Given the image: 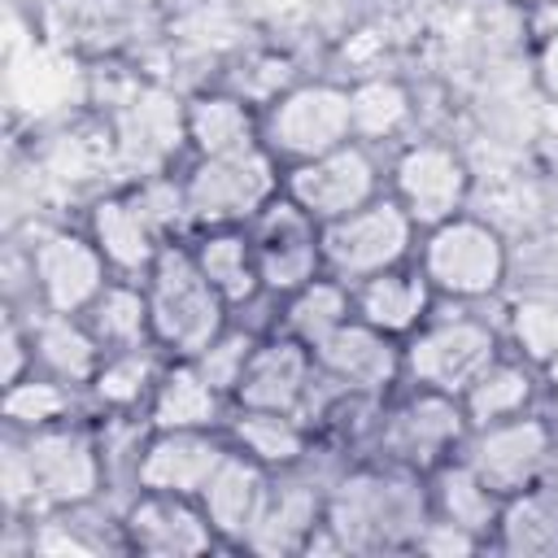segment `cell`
Wrapping results in <instances>:
<instances>
[{
  "label": "cell",
  "instance_id": "6da1fadb",
  "mask_svg": "<svg viewBox=\"0 0 558 558\" xmlns=\"http://www.w3.org/2000/svg\"><path fill=\"white\" fill-rule=\"evenodd\" d=\"M427 519H432L427 475L384 458L340 466L323 510V527L336 536L340 554L410 549Z\"/></svg>",
  "mask_w": 558,
  "mask_h": 558
},
{
  "label": "cell",
  "instance_id": "7a4b0ae2",
  "mask_svg": "<svg viewBox=\"0 0 558 558\" xmlns=\"http://www.w3.org/2000/svg\"><path fill=\"white\" fill-rule=\"evenodd\" d=\"M140 283H144V296H148L153 344L166 357L205 353L231 323V305L201 275L187 240H170Z\"/></svg>",
  "mask_w": 558,
  "mask_h": 558
},
{
  "label": "cell",
  "instance_id": "3957f363",
  "mask_svg": "<svg viewBox=\"0 0 558 558\" xmlns=\"http://www.w3.org/2000/svg\"><path fill=\"white\" fill-rule=\"evenodd\" d=\"M414 262L436 288V296L453 305H484L501 296L510 279L506 235L488 218H475V214H458V218L427 227L418 235Z\"/></svg>",
  "mask_w": 558,
  "mask_h": 558
},
{
  "label": "cell",
  "instance_id": "277c9868",
  "mask_svg": "<svg viewBox=\"0 0 558 558\" xmlns=\"http://www.w3.org/2000/svg\"><path fill=\"white\" fill-rule=\"evenodd\" d=\"M497 353H506L501 323L480 314V305H453V301H440L432 310V318L410 340H401L405 384L436 388L449 397H462L466 384Z\"/></svg>",
  "mask_w": 558,
  "mask_h": 558
},
{
  "label": "cell",
  "instance_id": "5b68a950",
  "mask_svg": "<svg viewBox=\"0 0 558 558\" xmlns=\"http://www.w3.org/2000/svg\"><path fill=\"white\" fill-rule=\"evenodd\" d=\"M466 432H471V423H466L458 397L405 384V392H392L384 401L366 445H371V458H384V462L427 475L462 449Z\"/></svg>",
  "mask_w": 558,
  "mask_h": 558
},
{
  "label": "cell",
  "instance_id": "8992f818",
  "mask_svg": "<svg viewBox=\"0 0 558 558\" xmlns=\"http://www.w3.org/2000/svg\"><path fill=\"white\" fill-rule=\"evenodd\" d=\"M179 179H183L192 231L248 227L283 192V166L262 144L231 157H192L179 170Z\"/></svg>",
  "mask_w": 558,
  "mask_h": 558
},
{
  "label": "cell",
  "instance_id": "52a82bcc",
  "mask_svg": "<svg viewBox=\"0 0 558 558\" xmlns=\"http://www.w3.org/2000/svg\"><path fill=\"white\" fill-rule=\"evenodd\" d=\"M418 235H423L418 222L397 205V196L379 192L362 209H353V214L318 227L323 270L336 275V279H344L353 288V283H362V279H371L379 270H392V266L414 262Z\"/></svg>",
  "mask_w": 558,
  "mask_h": 558
},
{
  "label": "cell",
  "instance_id": "ba28073f",
  "mask_svg": "<svg viewBox=\"0 0 558 558\" xmlns=\"http://www.w3.org/2000/svg\"><path fill=\"white\" fill-rule=\"evenodd\" d=\"M353 140L349 83L296 78L283 96L262 109V148L288 170L296 161L323 157Z\"/></svg>",
  "mask_w": 558,
  "mask_h": 558
},
{
  "label": "cell",
  "instance_id": "9c48e42d",
  "mask_svg": "<svg viewBox=\"0 0 558 558\" xmlns=\"http://www.w3.org/2000/svg\"><path fill=\"white\" fill-rule=\"evenodd\" d=\"M22 440L35 475V514L87 506L109 493V462H105L96 423L65 418L39 432H22Z\"/></svg>",
  "mask_w": 558,
  "mask_h": 558
},
{
  "label": "cell",
  "instance_id": "30bf717a",
  "mask_svg": "<svg viewBox=\"0 0 558 558\" xmlns=\"http://www.w3.org/2000/svg\"><path fill=\"white\" fill-rule=\"evenodd\" d=\"M458 458H466V466L506 501V497L532 488L558 458L554 418H549V410H527L514 418L471 427Z\"/></svg>",
  "mask_w": 558,
  "mask_h": 558
},
{
  "label": "cell",
  "instance_id": "8fae6325",
  "mask_svg": "<svg viewBox=\"0 0 558 558\" xmlns=\"http://www.w3.org/2000/svg\"><path fill=\"white\" fill-rule=\"evenodd\" d=\"M379 192H388V166L362 140H349L323 157L283 170V196H292L318 227L362 209Z\"/></svg>",
  "mask_w": 558,
  "mask_h": 558
},
{
  "label": "cell",
  "instance_id": "7c38bea8",
  "mask_svg": "<svg viewBox=\"0 0 558 558\" xmlns=\"http://www.w3.org/2000/svg\"><path fill=\"white\" fill-rule=\"evenodd\" d=\"M388 196L418 222V231L466 214L471 166L445 140H405L388 161Z\"/></svg>",
  "mask_w": 558,
  "mask_h": 558
},
{
  "label": "cell",
  "instance_id": "4fadbf2b",
  "mask_svg": "<svg viewBox=\"0 0 558 558\" xmlns=\"http://www.w3.org/2000/svg\"><path fill=\"white\" fill-rule=\"evenodd\" d=\"M109 279L113 270L87 231L52 227L26 248V283H31L35 310L83 314L105 292Z\"/></svg>",
  "mask_w": 558,
  "mask_h": 558
},
{
  "label": "cell",
  "instance_id": "5bb4252c",
  "mask_svg": "<svg viewBox=\"0 0 558 558\" xmlns=\"http://www.w3.org/2000/svg\"><path fill=\"white\" fill-rule=\"evenodd\" d=\"M253 248H257V270H262V292L283 301L288 292L305 288L310 279L323 275V244H318V222L292 201L275 196L253 222H248Z\"/></svg>",
  "mask_w": 558,
  "mask_h": 558
},
{
  "label": "cell",
  "instance_id": "9a60e30c",
  "mask_svg": "<svg viewBox=\"0 0 558 558\" xmlns=\"http://www.w3.org/2000/svg\"><path fill=\"white\" fill-rule=\"evenodd\" d=\"M314 362H318V375L344 397L388 401L397 384H405L401 340L375 331L362 318H349L323 344H314Z\"/></svg>",
  "mask_w": 558,
  "mask_h": 558
},
{
  "label": "cell",
  "instance_id": "2e32d148",
  "mask_svg": "<svg viewBox=\"0 0 558 558\" xmlns=\"http://www.w3.org/2000/svg\"><path fill=\"white\" fill-rule=\"evenodd\" d=\"M122 541H126V554H148V558H196V554L222 549L201 501L174 497V493H148V488L126 493Z\"/></svg>",
  "mask_w": 558,
  "mask_h": 558
},
{
  "label": "cell",
  "instance_id": "e0dca14e",
  "mask_svg": "<svg viewBox=\"0 0 558 558\" xmlns=\"http://www.w3.org/2000/svg\"><path fill=\"white\" fill-rule=\"evenodd\" d=\"M227 449L231 440L222 427H153L135 458V488L196 501L218 462L227 458Z\"/></svg>",
  "mask_w": 558,
  "mask_h": 558
},
{
  "label": "cell",
  "instance_id": "ac0fdd59",
  "mask_svg": "<svg viewBox=\"0 0 558 558\" xmlns=\"http://www.w3.org/2000/svg\"><path fill=\"white\" fill-rule=\"evenodd\" d=\"M318 453V445H314ZM314 453L301 462V466H288V471H275V488H270V501H266V514L262 523L253 527L248 536V554H305L310 536L318 532L323 523V510H327V488L336 475H318L314 471Z\"/></svg>",
  "mask_w": 558,
  "mask_h": 558
},
{
  "label": "cell",
  "instance_id": "d6986e66",
  "mask_svg": "<svg viewBox=\"0 0 558 558\" xmlns=\"http://www.w3.org/2000/svg\"><path fill=\"white\" fill-rule=\"evenodd\" d=\"M270 488H275V471L231 445L227 458L218 462V471L209 475V484L196 497L201 510H205V519L214 523L222 549H244L248 545L253 527L266 514Z\"/></svg>",
  "mask_w": 558,
  "mask_h": 558
},
{
  "label": "cell",
  "instance_id": "ffe728a7",
  "mask_svg": "<svg viewBox=\"0 0 558 558\" xmlns=\"http://www.w3.org/2000/svg\"><path fill=\"white\" fill-rule=\"evenodd\" d=\"M318 379V362L314 349L283 336V331H266L235 384V405H253V410H305L310 392Z\"/></svg>",
  "mask_w": 558,
  "mask_h": 558
},
{
  "label": "cell",
  "instance_id": "44dd1931",
  "mask_svg": "<svg viewBox=\"0 0 558 558\" xmlns=\"http://www.w3.org/2000/svg\"><path fill=\"white\" fill-rule=\"evenodd\" d=\"M96 248L105 253L109 270L122 275V279H144L148 266L157 262V253L170 244V235L153 222V214L144 209V201L126 187V192H113V196H100L92 209H87V227H83Z\"/></svg>",
  "mask_w": 558,
  "mask_h": 558
},
{
  "label": "cell",
  "instance_id": "7402d4cb",
  "mask_svg": "<svg viewBox=\"0 0 558 558\" xmlns=\"http://www.w3.org/2000/svg\"><path fill=\"white\" fill-rule=\"evenodd\" d=\"M179 135L192 157H231L262 144V109L231 87L196 92L179 109Z\"/></svg>",
  "mask_w": 558,
  "mask_h": 558
},
{
  "label": "cell",
  "instance_id": "603a6c76",
  "mask_svg": "<svg viewBox=\"0 0 558 558\" xmlns=\"http://www.w3.org/2000/svg\"><path fill=\"white\" fill-rule=\"evenodd\" d=\"M436 305H440V296L427 283V275L418 270V262H405V266H392V270H379V275L353 283V318L371 323L375 331H384L392 340H410L432 318Z\"/></svg>",
  "mask_w": 558,
  "mask_h": 558
},
{
  "label": "cell",
  "instance_id": "cb8c5ba5",
  "mask_svg": "<svg viewBox=\"0 0 558 558\" xmlns=\"http://www.w3.org/2000/svg\"><path fill=\"white\" fill-rule=\"evenodd\" d=\"M231 397L222 388L209 384V375L192 362V357H170L148 405L144 418L148 427H227L231 418Z\"/></svg>",
  "mask_w": 558,
  "mask_h": 558
},
{
  "label": "cell",
  "instance_id": "d4e9b609",
  "mask_svg": "<svg viewBox=\"0 0 558 558\" xmlns=\"http://www.w3.org/2000/svg\"><path fill=\"white\" fill-rule=\"evenodd\" d=\"M227 440L235 449H244L248 458H257L270 471H288L301 466L314 445H318V427L296 414V410H253V405H231L227 418Z\"/></svg>",
  "mask_w": 558,
  "mask_h": 558
},
{
  "label": "cell",
  "instance_id": "484cf974",
  "mask_svg": "<svg viewBox=\"0 0 558 558\" xmlns=\"http://www.w3.org/2000/svg\"><path fill=\"white\" fill-rule=\"evenodd\" d=\"M458 401H462V414H466L471 427H484V423H497V418H514V414L541 410V401H545L541 366H532L527 357H519V353L506 349V353H497L466 384V392Z\"/></svg>",
  "mask_w": 558,
  "mask_h": 558
},
{
  "label": "cell",
  "instance_id": "4316f807",
  "mask_svg": "<svg viewBox=\"0 0 558 558\" xmlns=\"http://www.w3.org/2000/svg\"><path fill=\"white\" fill-rule=\"evenodd\" d=\"M493 549L514 554V558L558 554V458L532 488L501 501V514L493 527Z\"/></svg>",
  "mask_w": 558,
  "mask_h": 558
},
{
  "label": "cell",
  "instance_id": "83f0119b",
  "mask_svg": "<svg viewBox=\"0 0 558 558\" xmlns=\"http://www.w3.org/2000/svg\"><path fill=\"white\" fill-rule=\"evenodd\" d=\"M187 248H192L201 275L231 305V314L262 296V270H257V248H253L248 227H205V231H192Z\"/></svg>",
  "mask_w": 558,
  "mask_h": 558
},
{
  "label": "cell",
  "instance_id": "f1b7e54d",
  "mask_svg": "<svg viewBox=\"0 0 558 558\" xmlns=\"http://www.w3.org/2000/svg\"><path fill=\"white\" fill-rule=\"evenodd\" d=\"M31 349H35V371H44V375H52V379H61L70 388H83V392H87L92 375L105 362V349L92 336V327L83 323V314L35 310V318H31Z\"/></svg>",
  "mask_w": 558,
  "mask_h": 558
},
{
  "label": "cell",
  "instance_id": "f546056e",
  "mask_svg": "<svg viewBox=\"0 0 558 558\" xmlns=\"http://www.w3.org/2000/svg\"><path fill=\"white\" fill-rule=\"evenodd\" d=\"M166 362L170 357L157 344H135V349L105 353L100 371L87 384V405L96 414H144Z\"/></svg>",
  "mask_w": 558,
  "mask_h": 558
},
{
  "label": "cell",
  "instance_id": "4dcf8cb0",
  "mask_svg": "<svg viewBox=\"0 0 558 558\" xmlns=\"http://www.w3.org/2000/svg\"><path fill=\"white\" fill-rule=\"evenodd\" d=\"M427 501H432L436 519H449V523L484 536L488 549H493V527H497V514H501V497L466 466V458L453 453L449 462L427 471Z\"/></svg>",
  "mask_w": 558,
  "mask_h": 558
},
{
  "label": "cell",
  "instance_id": "1f68e13d",
  "mask_svg": "<svg viewBox=\"0 0 558 558\" xmlns=\"http://www.w3.org/2000/svg\"><path fill=\"white\" fill-rule=\"evenodd\" d=\"M506 349L527 357L532 366H545L558 357V279H527L501 314Z\"/></svg>",
  "mask_w": 558,
  "mask_h": 558
},
{
  "label": "cell",
  "instance_id": "d6a6232c",
  "mask_svg": "<svg viewBox=\"0 0 558 558\" xmlns=\"http://www.w3.org/2000/svg\"><path fill=\"white\" fill-rule=\"evenodd\" d=\"M353 318V288L344 283V279H336V275H318V279H310L305 288H296V292H288L283 301H279V310H275V331H283V336H292V340H301V344H323L336 327H344Z\"/></svg>",
  "mask_w": 558,
  "mask_h": 558
},
{
  "label": "cell",
  "instance_id": "836d02e7",
  "mask_svg": "<svg viewBox=\"0 0 558 558\" xmlns=\"http://www.w3.org/2000/svg\"><path fill=\"white\" fill-rule=\"evenodd\" d=\"M349 118H353V140H362L371 148L392 144L414 122V96L401 78L371 74V78L349 83Z\"/></svg>",
  "mask_w": 558,
  "mask_h": 558
},
{
  "label": "cell",
  "instance_id": "e575fe53",
  "mask_svg": "<svg viewBox=\"0 0 558 558\" xmlns=\"http://www.w3.org/2000/svg\"><path fill=\"white\" fill-rule=\"evenodd\" d=\"M83 323L92 327V336L100 340L105 353L113 349H135V344H153V323H148V296L140 279H122L113 275L105 283V292L83 310Z\"/></svg>",
  "mask_w": 558,
  "mask_h": 558
},
{
  "label": "cell",
  "instance_id": "d590c367",
  "mask_svg": "<svg viewBox=\"0 0 558 558\" xmlns=\"http://www.w3.org/2000/svg\"><path fill=\"white\" fill-rule=\"evenodd\" d=\"M83 388H70L44 371L22 375L17 384H4V423L13 432H39L65 418H83Z\"/></svg>",
  "mask_w": 558,
  "mask_h": 558
},
{
  "label": "cell",
  "instance_id": "8d00e7d4",
  "mask_svg": "<svg viewBox=\"0 0 558 558\" xmlns=\"http://www.w3.org/2000/svg\"><path fill=\"white\" fill-rule=\"evenodd\" d=\"M257 340H262V331H253V327H244V323H227V331L205 349V353H196L192 362L209 375V384L214 388H222L227 397H235V384H240V375H244V366H248V357H253V349H257Z\"/></svg>",
  "mask_w": 558,
  "mask_h": 558
},
{
  "label": "cell",
  "instance_id": "74e56055",
  "mask_svg": "<svg viewBox=\"0 0 558 558\" xmlns=\"http://www.w3.org/2000/svg\"><path fill=\"white\" fill-rule=\"evenodd\" d=\"M0 497H4V519H31L35 514V475L26 458L22 432H4V453H0Z\"/></svg>",
  "mask_w": 558,
  "mask_h": 558
},
{
  "label": "cell",
  "instance_id": "f35d334b",
  "mask_svg": "<svg viewBox=\"0 0 558 558\" xmlns=\"http://www.w3.org/2000/svg\"><path fill=\"white\" fill-rule=\"evenodd\" d=\"M292 83H296V70H292V61H288V57L257 52V57H248V61L240 65V74H235L231 92H240L248 105L266 109V105H270L275 96H283Z\"/></svg>",
  "mask_w": 558,
  "mask_h": 558
},
{
  "label": "cell",
  "instance_id": "ab89813d",
  "mask_svg": "<svg viewBox=\"0 0 558 558\" xmlns=\"http://www.w3.org/2000/svg\"><path fill=\"white\" fill-rule=\"evenodd\" d=\"M414 554H480V549H488V541L484 536H475V532H466V527H458V523H449V519H427L423 523V532L414 536V545H410Z\"/></svg>",
  "mask_w": 558,
  "mask_h": 558
},
{
  "label": "cell",
  "instance_id": "60d3db41",
  "mask_svg": "<svg viewBox=\"0 0 558 558\" xmlns=\"http://www.w3.org/2000/svg\"><path fill=\"white\" fill-rule=\"evenodd\" d=\"M4 384H17L22 375L35 371V349H31V323H22L17 314H9L4 323Z\"/></svg>",
  "mask_w": 558,
  "mask_h": 558
},
{
  "label": "cell",
  "instance_id": "b9f144b4",
  "mask_svg": "<svg viewBox=\"0 0 558 558\" xmlns=\"http://www.w3.org/2000/svg\"><path fill=\"white\" fill-rule=\"evenodd\" d=\"M536 87L549 105H558V26L536 44Z\"/></svg>",
  "mask_w": 558,
  "mask_h": 558
},
{
  "label": "cell",
  "instance_id": "7bdbcfd3",
  "mask_svg": "<svg viewBox=\"0 0 558 558\" xmlns=\"http://www.w3.org/2000/svg\"><path fill=\"white\" fill-rule=\"evenodd\" d=\"M541 384H545V401H549V410L558 405V357H549L545 366H541Z\"/></svg>",
  "mask_w": 558,
  "mask_h": 558
},
{
  "label": "cell",
  "instance_id": "ee69618b",
  "mask_svg": "<svg viewBox=\"0 0 558 558\" xmlns=\"http://www.w3.org/2000/svg\"><path fill=\"white\" fill-rule=\"evenodd\" d=\"M549 418H554V440H558V405L549 410Z\"/></svg>",
  "mask_w": 558,
  "mask_h": 558
}]
</instances>
